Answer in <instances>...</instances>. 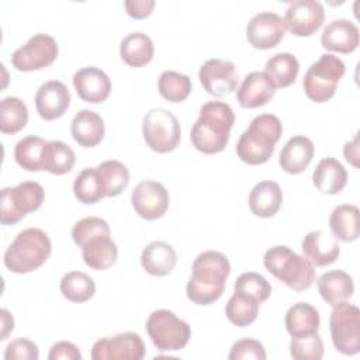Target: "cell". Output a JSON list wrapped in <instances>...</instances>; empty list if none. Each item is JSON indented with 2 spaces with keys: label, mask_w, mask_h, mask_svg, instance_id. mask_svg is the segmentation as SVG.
<instances>
[{
  "label": "cell",
  "mask_w": 360,
  "mask_h": 360,
  "mask_svg": "<svg viewBox=\"0 0 360 360\" xmlns=\"http://www.w3.org/2000/svg\"><path fill=\"white\" fill-rule=\"evenodd\" d=\"M231 273L228 257L218 250L200 253L191 266V277L186 285L187 298L197 305H210L224 292Z\"/></svg>",
  "instance_id": "obj_1"
},
{
  "label": "cell",
  "mask_w": 360,
  "mask_h": 360,
  "mask_svg": "<svg viewBox=\"0 0 360 360\" xmlns=\"http://www.w3.org/2000/svg\"><path fill=\"white\" fill-rule=\"evenodd\" d=\"M233 122L235 114L229 104L224 101L205 103L190 132L193 146L205 155L222 152L228 145Z\"/></svg>",
  "instance_id": "obj_2"
},
{
  "label": "cell",
  "mask_w": 360,
  "mask_h": 360,
  "mask_svg": "<svg viewBox=\"0 0 360 360\" xmlns=\"http://www.w3.org/2000/svg\"><path fill=\"white\" fill-rule=\"evenodd\" d=\"M283 134V124L273 114L255 117L236 143L238 158L248 165H263L274 153Z\"/></svg>",
  "instance_id": "obj_3"
},
{
  "label": "cell",
  "mask_w": 360,
  "mask_h": 360,
  "mask_svg": "<svg viewBox=\"0 0 360 360\" xmlns=\"http://www.w3.org/2000/svg\"><path fill=\"white\" fill-rule=\"evenodd\" d=\"M49 236L39 228H27L17 233L4 252V266L15 274H25L41 267L51 256Z\"/></svg>",
  "instance_id": "obj_4"
},
{
  "label": "cell",
  "mask_w": 360,
  "mask_h": 360,
  "mask_svg": "<svg viewBox=\"0 0 360 360\" xmlns=\"http://www.w3.org/2000/svg\"><path fill=\"white\" fill-rule=\"evenodd\" d=\"M263 264L269 273L294 291H305L315 281V267L309 260L284 245L267 249Z\"/></svg>",
  "instance_id": "obj_5"
},
{
  "label": "cell",
  "mask_w": 360,
  "mask_h": 360,
  "mask_svg": "<svg viewBox=\"0 0 360 360\" xmlns=\"http://www.w3.org/2000/svg\"><path fill=\"white\" fill-rule=\"evenodd\" d=\"M345 72L346 66L342 59L332 53L321 55V58L308 68L302 80V89L307 97L315 103L330 100Z\"/></svg>",
  "instance_id": "obj_6"
},
{
  "label": "cell",
  "mask_w": 360,
  "mask_h": 360,
  "mask_svg": "<svg viewBox=\"0 0 360 360\" xmlns=\"http://www.w3.org/2000/svg\"><path fill=\"white\" fill-rule=\"evenodd\" d=\"M146 332L160 352H176L183 349L191 336L190 325L177 318L169 309L153 311L146 321Z\"/></svg>",
  "instance_id": "obj_7"
},
{
  "label": "cell",
  "mask_w": 360,
  "mask_h": 360,
  "mask_svg": "<svg viewBox=\"0 0 360 360\" xmlns=\"http://www.w3.org/2000/svg\"><path fill=\"white\" fill-rule=\"evenodd\" d=\"M44 187L37 181H22L14 187L1 188L0 222L14 225L27 214L37 211L44 201Z\"/></svg>",
  "instance_id": "obj_8"
},
{
  "label": "cell",
  "mask_w": 360,
  "mask_h": 360,
  "mask_svg": "<svg viewBox=\"0 0 360 360\" xmlns=\"http://www.w3.org/2000/svg\"><path fill=\"white\" fill-rule=\"evenodd\" d=\"M142 135L152 150L167 153L177 148L181 129L173 112L166 108H150L142 120Z\"/></svg>",
  "instance_id": "obj_9"
},
{
  "label": "cell",
  "mask_w": 360,
  "mask_h": 360,
  "mask_svg": "<svg viewBox=\"0 0 360 360\" xmlns=\"http://www.w3.org/2000/svg\"><path fill=\"white\" fill-rule=\"evenodd\" d=\"M330 338L335 349L346 356L360 352V311L347 301L333 307L329 318Z\"/></svg>",
  "instance_id": "obj_10"
},
{
  "label": "cell",
  "mask_w": 360,
  "mask_h": 360,
  "mask_svg": "<svg viewBox=\"0 0 360 360\" xmlns=\"http://www.w3.org/2000/svg\"><path fill=\"white\" fill-rule=\"evenodd\" d=\"M58 58V44L48 34H35L11 55L13 66L20 72L41 70Z\"/></svg>",
  "instance_id": "obj_11"
},
{
  "label": "cell",
  "mask_w": 360,
  "mask_h": 360,
  "mask_svg": "<svg viewBox=\"0 0 360 360\" xmlns=\"http://www.w3.org/2000/svg\"><path fill=\"white\" fill-rule=\"evenodd\" d=\"M145 356V343L135 332L98 339L91 347L93 360H141Z\"/></svg>",
  "instance_id": "obj_12"
},
{
  "label": "cell",
  "mask_w": 360,
  "mask_h": 360,
  "mask_svg": "<svg viewBox=\"0 0 360 360\" xmlns=\"http://www.w3.org/2000/svg\"><path fill=\"white\" fill-rule=\"evenodd\" d=\"M198 79L204 90L215 97H224L238 89V72L231 60L212 58L205 60L200 70Z\"/></svg>",
  "instance_id": "obj_13"
},
{
  "label": "cell",
  "mask_w": 360,
  "mask_h": 360,
  "mask_svg": "<svg viewBox=\"0 0 360 360\" xmlns=\"http://www.w3.org/2000/svg\"><path fill=\"white\" fill-rule=\"evenodd\" d=\"M325 18L322 3L316 0L292 1L284 14V25L295 37H309L316 32Z\"/></svg>",
  "instance_id": "obj_14"
},
{
  "label": "cell",
  "mask_w": 360,
  "mask_h": 360,
  "mask_svg": "<svg viewBox=\"0 0 360 360\" xmlns=\"http://www.w3.org/2000/svg\"><path fill=\"white\" fill-rule=\"evenodd\" d=\"M131 204L135 212L148 221L163 217L169 208V193L156 180H143L134 188Z\"/></svg>",
  "instance_id": "obj_15"
},
{
  "label": "cell",
  "mask_w": 360,
  "mask_h": 360,
  "mask_svg": "<svg viewBox=\"0 0 360 360\" xmlns=\"http://www.w3.org/2000/svg\"><path fill=\"white\" fill-rule=\"evenodd\" d=\"M285 34L283 18L273 11L255 14L246 25V39L256 49L274 48Z\"/></svg>",
  "instance_id": "obj_16"
},
{
  "label": "cell",
  "mask_w": 360,
  "mask_h": 360,
  "mask_svg": "<svg viewBox=\"0 0 360 360\" xmlns=\"http://www.w3.org/2000/svg\"><path fill=\"white\" fill-rule=\"evenodd\" d=\"M70 105V91L65 83L49 80L39 86L35 94V108L41 118L52 121L60 118Z\"/></svg>",
  "instance_id": "obj_17"
},
{
  "label": "cell",
  "mask_w": 360,
  "mask_h": 360,
  "mask_svg": "<svg viewBox=\"0 0 360 360\" xmlns=\"http://www.w3.org/2000/svg\"><path fill=\"white\" fill-rule=\"evenodd\" d=\"M73 86L77 96L83 101L91 104L105 101L111 91V80L108 75L96 66L80 68L73 75Z\"/></svg>",
  "instance_id": "obj_18"
},
{
  "label": "cell",
  "mask_w": 360,
  "mask_h": 360,
  "mask_svg": "<svg viewBox=\"0 0 360 360\" xmlns=\"http://www.w3.org/2000/svg\"><path fill=\"white\" fill-rule=\"evenodd\" d=\"M276 93V86L264 72H250L240 83L236 98L243 108H257L267 104Z\"/></svg>",
  "instance_id": "obj_19"
},
{
  "label": "cell",
  "mask_w": 360,
  "mask_h": 360,
  "mask_svg": "<svg viewBox=\"0 0 360 360\" xmlns=\"http://www.w3.org/2000/svg\"><path fill=\"white\" fill-rule=\"evenodd\" d=\"M304 257L309 260L314 267H323L332 264L340 255V246L335 236L323 231L308 232L301 242Z\"/></svg>",
  "instance_id": "obj_20"
},
{
  "label": "cell",
  "mask_w": 360,
  "mask_h": 360,
  "mask_svg": "<svg viewBox=\"0 0 360 360\" xmlns=\"http://www.w3.org/2000/svg\"><path fill=\"white\" fill-rule=\"evenodd\" d=\"M321 44L328 51L352 53L359 46V28L346 18L333 20L323 28Z\"/></svg>",
  "instance_id": "obj_21"
},
{
  "label": "cell",
  "mask_w": 360,
  "mask_h": 360,
  "mask_svg": "<svg viewBox=\"0 0 360 360\" xmlns=\"http://www.w3.org/2000/svg\"><path fill=\"white\" fill-rule=\"evenodd\" d=\"M314 158V143L304 135H295L290 138L283 146L278 165L285 173L300 174L302 173Z\"/></svg>",
  "instance_id": "obj_22"
},
{
  "label": "cell",
  "mask_w": 360,
  "mask_h": 360,
  "mask_svg": "<svg viewBox=\"0 0 360 360\" xmlns=\"http://www.w3.org/2000/svg\"><path fill=\"white\" fill-rule=\"evenodd\" d=\"M177 255L173 246L163 240H155L146 245L141 253L142 269L155 277H162L174 269Z\"/></svg>",
  "instance_id": "obj_23"
},
{
  "label": "cell",
  "mask_w": 360,
  "mask_h": 360,
  "mask_svg": "<svg viewBox=\"0 0 360 360\" xmlns=\"http://www.w3.org/2000/svg\"><path fill=\"white\" fill-rule=\"evenodd\" d=\"M318 291L322 300L335 307L352 298L354 292L353 278L343 270H328L318 277Z\"/></svg>",
  "instance_id": "obj_24"
},
{
  "label": "cell",
  "mask_w": 360,
  "mask_h": 360,
  "mask_svg": "<svg viewBox=\"0 0 360 360\" xmlns=\"http://www.w3.org/2000/svg\"><path fill=\"white\" fill-rule=\"evenodd\" d=\"M104 121L101 115L91 110H80L75 114L70 132L73 139L83 148H94L104 138Z\"/></svg>",
  "instance_id": "obj_25"
},
{
  "label": "cell",
  "mask_w": 360,
  "mask_h": 360,
  "mask_svg": "<svg viewBox=\"0 0 360 360\" xmlns=\"http://www.w3.org/2000/svg\"><path fill=\"white\" fill-rule=\"evenodd\" d=\"M80 248L84 263L93 270H107L118 257V248L108 233L93 236Z\"/></svg>",
  "instance_id": "obj_26"
},
{
  "label": "cell",
  "mask_w": 360,
  "mask_h": 360,
  "mask_svg": "<svg viewBox=\"0 0 360 360\" xmlns=\"http://www.w3.org/2000/svg\"><path fill=\"white\" fill-rule=\"evenodd\" d=\"M284 323L291 338H307L318 333L321 318L314 305L308 302H297L285 312Z\"/></svg>",
  "instance_id": "obj_27"
},
{
  "label": "cell",
  "mask_w": 360,
  "mask_h": 360,
  "mask_svg": "<svg viewBox=\"0 0 360 360\" xmlns=\"http://www.w3.org/2000/svg\"><path fill=\"white\" fill-rule=\"evenodd\" d=\"M283 202V191L276 181L263 180L253 186L249 194V208L260 218H270L277 214Z\"/></svg>",
  "instance_id": "obj_28"
},
{
  "label": "cell",
  "mask_w": 360,
  "mask_h": 360,
  "mask_svg": "<svg viewBox=\"0 0 360 360\" xmlns=\"http://www.w3.org/2000/svg\"><path fill=\"white\" fill-rule=\"evenodd\" d=\"M312 183L321 193L333 195L345 188L347 183V172L335 158H325L316 165L312 173Z\"/></svg>",
  "instance_id": "obj_29"
},
{
  "label": "cell",
  "mask_w": 360,
  "mask_h": 360,
  "mask_svg": "<svg viewBox=\"0 0 360 360\" xmlns=\"http://www.w3.org/2000/svg\"><path fill=\"white\" fill-rule=\"evenodd\" d=\"M155 46L149 35L135 31L122 38L120 45L121 59L132 68L148 65L153 59Z\"/></svg>",
  "instance_id": "obj_30"
},
{
  "label": "cell",
  "mask_w": 360,
  "mask_h": 360,
  "mask_svg": "<svg viewBox=\"0 0 360 360\" xmlns=\"http://www.w3.org/2000/svg\"><path fill=\"white\" fill-rule=\"evenodd\" d=\"M359 208L353 204L338 205L329 217L332 235L342 242H353L359 238Z\"/></svg>",
  "instance_id": "obj_31"
},
{
  "label": "cell",
  "mask_w": 360,
  "mask_h": 360,
  "mask_svg": "<svg viewBox=\"0 0 360 360\" xmlns=\"http://www.w3.org/2000/svg\"><path fill=\"white\" fill-rule=\"evenodd\" d=\"M48 141L37 135H28L20 139L14 148V159L20 167L27 172L44 170V152Z\"/></svg>",
  "instance_id": "obj_32"
},
{
  "label": "cell",
  "mask_w": 360,
  "mask_h": 360,
  "mask_svg": "<svg viewBox=\"0 0 360 360\" xmlns=\"http://www.w3.org/2000/svg\"><path fill=\"white\" fill-rule=\"evenodd\" d=\"M300 72L298 59L288 52H280L271 56L264 66V73L271 79L276 89L291 86Z\"/></svg>",
  "instance_id": "obj_33"
},
{
  "label": "cell",
  "mask_w": 360,
  "mask_h": 360,
  "mask_svg": "<svg viewBox=\"0 0 360 360\" xmlns=\"http://www.w3.org/2000/svg\"><path fill=\"white\" fill-rule=\"evenodd\" d=\"M105 197L120 195L129 183V172L120 160H104L97 167Z\"/></svg>",
  "instance_id": "obj_34"
},
{
  "label": "cell",
  "mask_w": 360,
  "mask_h": 360,
  "mask_svg": "<svg viewBox=\"0 0 360 360\" xmlns=\"http://www.w3.org/2000/svg\"><path fill=\"white\" fill-rule=\"evenodd\" d=\"M76 162L73 149L62 141H48L44 152V170L62 176L69 173Z\"/></svg>",
  "instance_id": "obj_35"
},
{
  "label": "cell",
  "mask_w": 360,
  "mask_h": 360,
  "mask_svg": "<svg viewBox=\"0 0 360 360\" xmlns=\"http://www.w3.org/2000/svg\"><path fill=\"white\" fill-rule=\"evenodd\" d=\"M259 314V302L242 292L235 291L226 302L225 315L228 321L239 328L253 323Z\"/></svg>",
  "instance_id": "obj_36"
},
{
  "label": "cell",
  "mask_w": 360,
  "mask_h": 360,
  "mask_svg": "<svg viewBox=\"0 0 360 360\" xmlns=\"http://www.w3.org/2000/svg\"><path fill=\"white\" fill-rule=\"evenodd\" d=\"M28 122V108L25 103L14 96L4 97L0 103V131L15 134Z\"/></svg>",
  "instance_id": "obj_37"
},
{
  "label": "cell",
  "mask_w": 360,
  "mask_h": 360,
  "mask_svg": "<svg viewBox=\"0 0 360 360\" xmlns=\"http://www.w3.org/2000/svg\"><path fill=\"white\" fill-rule=\"evenodd\" d=\"M62 295L72 302H86L96 292L94 280L83 271H69L60 280Z\"/></svg>",
  "instance_id": "obj_38"
},
{
  "label": "cell",
  "mask_w": 360,
  "mask_h": 360,
  "mask_svg": "<svg viewBox=\"0 0 360 360\" xmlns=\"http://www.w3.org/2000/svg\"><path fill=\"white\" fill-rule=\"evenodd\" d=\"M191 89V79L176 70H165L158 79L159 94L170 103L184 101L190 96Z\"/></svg>",
  "instance_id": "obj_39"
},
{
  "label": "cell",
  "mask_w": 360,
  "mask_h": 360,
  "mask_svg": "<svg viewBox=\"0 0 360 360\" xmlns=\"http://www.w3.org/2000/svg\"><path fill=\"white\" fill-rule=\"evenodd\" d=\"M75 197L86 205L98 202L103 197H105L101 180L98 177L96 167L83 169L75 179L73 183Z\"/></svg>",
  "instance_id": "obj_40"
},
{
  "label": "cell",
  "mask_w": 360,
  "mask_h": 360,
  "mask_svg": "<svg viewBox=\"0 0 360 360\" xmlns=\"http://www.w3.org/2000/svg\"><path fill=\"white\" fill-rule=\"evenodd\" d=\"M233 290L255 298L259 304L267 301L269 297L271 295V285H270V283L262 274L255 273V271L242 273L236 278Z\"/></svg>",
  "instance_id": "obj_41"
},
{
  "label": "cell",
  "mask_w": 360,
  "mask_h": 360,
  "mask_svg": "<svg viewBox=\"0 0 360 360\" xmlns=\"http://www.w3.org/2000/svg\"><path fill=\"white\" fill-rule=\"evenodd\" d=\"M290 354L295 360H321L323 342L318 333L307 338H291Z\"/></svg>",
  "instance_id": "obj_42"
},
{
  "label": "cell",
  "mask_w": 360,
  "mask_h": 360,
  "mask_svg": "<svg viewBox=\"0 0 360 360\" xmlns=\"http://www.w3.org/2000/svg\"><path fill=\"white\" fill-rule=\"evenodd\" d=\"M108 233L110 235V225L105 219L100 217H86L77 221L72 228V238L73 242L80 248L86 240L93 236Z\"/></svg>",
  "instance_id": "obj_43"
},
{
  "label": "cell",
  "mask_w": 360,
  "mask_h": 360,
  "mask_svg": "<svg viewBox=\"0 0 360 360\" xmlns=\"http://www.w3.org/2000/svg\"><path fill=\"white\" fill-rule=\"evenodd\" d=\"M229 360H246V359H255V360H264L266 359V350L264 346L250 338H245L240 340H236L231 352L228 354Z\"/></svg>",
  "instance_id": "obj_44"
},
{
  "label": "cell",
  "mask_w": 360,
  "mask_h": 360,
  "mask_svg": "<svg viewBox=\"0 0 360 360\" xmlns=\"http://www.w3.org/2000/svg\"><path fill=\"white\" fill-rule=\"evenodd\" d=\"M38 346L25 338H18L10 342L4 350L6 360H38Z\"/></svg>",
  "instance_id": "obj_45"
},
{
  "label": "cell",
  "mask_w": 360,
  "mask_h": 360,
  "mask_svg": "<svg viewBox=\"0 0 360 360\" xmlns=\"http://www.w3.org/2000/svg\"><path fill=\"white\" fill-rule=\"evenodd\" d=\"M49 360H80L82 359V353L77 349L76 345H73L72 342H66V340H60L56 342L48 354Z\"/></svg>",
  "instance_id": "obj_46"
},
{
  "label": "cell",
  "mask_w": 360,
  "mask_h": 360,
  "mask_svg": "<svg viewBox=\"0 0 360 360\" xmlns=\"http://www.w3.org/2000/svg\"><path fill=\"white\" fill-rule=\"evenodd\" d=\"M124 7L129 17L141 20L150 15L155 7V1L153 0H127L124 1Z\"/></svg>",
  "instance_id": "obj_47"
},
{
  "label": "cell",
  "mask_w": 360,
  "mask_h": 360,
  "mask_svg": "<svg viewBox=\"0 0 360 360\" xmlns=\"http://www.w3.org/2000/svg\"><path fill=\"white\" fill-rule=\"evenodd\" d=\"M343 155L350 165H353L354 167L359 166V132L356 134V136L352 142L345 143Z\"/></svg>",
  "instance_id": "obj_48"
},
{
  "label": "cell",
  "mask_w": 360,
  "mask_h": 360,
  "mask_svg": "<svg viewBox=\"0 0 360 360\" xmlns=\"http://www.w3.org/2000/svg\"><path fill=\"white\" fill-rule=\"evenodd\" d=\"M0 314H1V333H0V339L4 340V339H7V336L14 329V319H13V315L6 308H3L0 311Z\"/></svg>",
  "instance_id": "obj_49"
}]
</instances>
